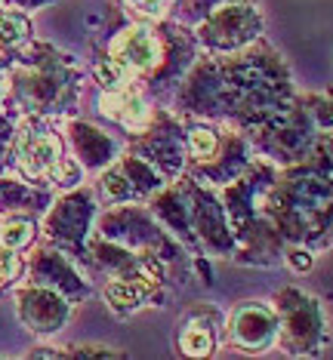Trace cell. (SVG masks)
<instances>
[{
	"label": "cell",
	"instance_id": "277c9868",
	"mask_svg": "<svg viewBox=\"0 0 333 360\" xmlns=\"http://www.w3.org/2000/svg\"><path fill=\"white\" fill-rule=\"evenodd\" d=\"M102 111L108 114V117L120 120V124H127L130 129H142L145 120H149L145 102L133 93H124V89H111V93L102 99Z\"/></svg>",
	"mask_w": 333,
	"mask_h": 360
},
{
	"label": "cell",
	"instance_id": "8fae6325",
	"mask_svg": "<svg viewBox=\"0 0 333 360\" xmlns=\"http://www.w3.org/2000/svg\"><path fill=\"white\" fill-rule=\"evenodd\" d=\"M15 271H19V256H15V250L0 247V283L10 281Z\"/></svg>",
	"mask_w": 333,
	"mask_h": 360
},
{
	"label": "cell",
	"instance_id": "7c38bea8",
	"mask_svg": "<svg viewBox=\"0 0 333 360\" xmlns=\"http://www.w3.org/2000/svg\"><path fill=\"white\" fill-rule=\"evenodd\" d=\"M75 354H80V357H120V351H115V348H77Z\"/></svg>",
	"mask_w": 333,
	"mask_h": 360
},
{
	"label": "cell",
	"instance_id": "7a4b0ae2",
	"mask_svg": "<svg viewBox=\"0 0 333 360\" xmlns=\"http://www.w3.org/2000/svg\"><path fill=\"white\" fill-rule=\"evenodd\" d=\"M229 330H232V339L238 342L241 348L259 351V348H269L275 342V335H278V321H275V314L269 308L244 305L232 314Z\"/></svg>",
	"mask_w": 333,
	"mask_h": 360
},
{
	"label": "cell",
	"instance_id": "9c48e42d",
	"mask_svg": "<svg viewBox=\"0 0 333 360\" xmlns=\"http://www.w3.org/2000/svg\"><path fill=\"white\" fill-rule=\"evenodd\" d=\"M189 151L194 154V158H210V154H216V136L210 133V129H204V127L191 129V136H189Z\"/></svg>",
	"mask_w": 333,
	"mask_h": 360
},
{
	"label": "cell",
	"instance_id": "30bf717a",
	"mask_svg": "<svg viewBox=\"0 0 333 360\" xmlns=\"http://www.w3.org/2000/svg\"><path fill=\"white\" fill-rule=\"evenodd\" d=\"M127 6H133L136 13L149 15V19H161V15H164V10H167L164 0H127Z\"/></svg>",
	"mask_w": 333,
	"mask_h": 360
},
{
	"label": "cell",
	"instance_id": "52a82bcc",
	"mask_svg": "<svg viewBox=\"0 0 333 360\" xmlns=\"http://www.w3.org/2000/svg\"><path fill=\"white\" fill-rule=\"evenodd\" d=\"M180 345L185 354H191V357H204L213 351V335H210V330H204L198 321H191L189 326L182 330L180 335Z\"/></svg>",
	"mask_w": 333,
	"mask_h": 360
},
{
	"label": "cell",
	"instance_id": "5b68a950",
	"mask_svg": "<svg viewBox=\"0 0 333 360\" xmlns=\"http://www.w3.org/2000/svg\"><path fill=\"white\" fill-rule=\"evenodd\" d=\"M22 296H25L22 302H25V323L28 326L40 330V326H44L40 317H46V326H50V330H56V326L62 323L65 308H62L59 299L50 296V292H22Z\"/></svg>",
	"mask_w": 333,
	"mask_h": 360
},
{
	"label": "cell",
	"instance_id": "6da1fadb",
	"mask_svg": "<svg viewBox=\"0 0 333 360\" xmlns=\"http://www.w3.org/2000/svg\"><path fill=\"white\" fill-rule=\"evenodd\" d=\"M158 59H161V46L145 25H133V28L120 31L115 37V44H111V62L120 65L130 77L136 71H151L158 65Z\"/></svg>",
	"mask_w": 333,
	"mask_h": 360
},
{
	"label": "cell",
	"instance_id": "3957f363",
	"mask_svg": "<svg viewBox=\"0 0 333 360\" xmlns=\"http://www.w3.org/2000/svg\"><path fill=\"white\" fill-rule=\"evenodd\" d=\"M19 167L25 169L28 176L56 173L59 179H65L62 169L71 167V163L62 160L59 139H56L53 133H22V139H19Z\"/></svg>",
	"mask_w": 333,
	"mask_h": 360
},
{
	"label": "cell",
	"instance_id": "ba28073f",
	"mask_svg": "<svg viewBox=\"0 0 333 360\" xmlns=\"http://www.w3.org/2000/svg\"><path fill=\"white\" fill-rule=\"evenodd\" d=\"M142 299H145L142 290H139V286H133V283L118 281V283L108 286V305L115 311H133V308L142 305Z\"/></svg>",
	"mask_w": 333,
	"mask_h": 360
},
{
	"label": "cell",
	"instance_id": "8992f818",
	"mask_svg": "<svg viewBox=\"0 0 333 360\" xmlns=\"http://www.w3.org/2000/svg\"><path fill=\"white\" fill-rule=\"evenodd\" d=\"M31 237H34V225L28 219H10V222L0 225V247L15 250L19 252L22 247H28Z\"/></svg>",
	"mask_w": 333,
	"mask_h": 360
}]
</instances>
